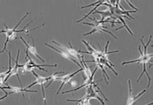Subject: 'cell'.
<instances>
[{
  "label": "cell",
  "instance_id": "1",
  "mask_svg": "<svg viewBox=\"0 0 153 105\" xmlns=\"http://www.w3.org/2000/svg\"><path fill=\"white\" fill-rule=\"evenodd\" d=\"M143 37L144 36H142V37L140 38V42L141 43L143 44V47H144V51H142L141 50V48H140V46H138V50H139V52H140V57H139L138 59L135 60H132V61H128V62H125V63H123L121 64V65H127V64H131V63H137L138 64H141V65H143V71L142 73H141V74L140 77H139L138 79L137 80V82H138L139 81H140V79L142 78V77L144 74L145 73L147 75H148V88L150 87V83H151V77L150 74H149L148 72V70L146 69V65L148 64V63H150L151 61V59L152 58V53H149L148 52V47L149 46V44H150V43L151 42V39H152V35H150V38H149V41L146 44L144 42H143Z\"/></svg>",
  "mask_w": 153,
  "mask_h": 105
},
{
  "label": "cell",
  "instance_id": "2",
  "mask_svg": "<svg viewBox=\"0 0 153 105\" xmlns=\"http://www.w3.org/2000/svg\"><path fill=\"white\" fill-rule=\"evenodd\" d=\"M82 68H80V69L77 70V71H76V72L74 73H72V74H65V75H63L62 76V77H56V75L59 74H61L62 72H64V71H59V72H56L55 74H53L52 76V79H51V80L50 82H49L48 85H47V88H48L50 85L52 84V83L54 82V81H61V85L59 86V90L57 92H56V95H58L59 93H60V91L62 90V88H63V86H64V85L66 84V83H69V81L71 80L72 78H74V76H75L76 74H77L78 72H80V71H82Z\"/></svg>",
  "mask_w": 153,
  "mask_h": 105
},
{
  "label": "cell",
  "instance_id": "3",
  "mask_svg": "<svg viewBox=\"0 0 153 105\" xmlns=\"http://www.w3.org/2000/svg\"><path fill=\"white\" fill-rule=\"evenodd\" d=\"M91 20H93V23H83V25H90V26L92 27L93 28V30L91 31L89 33H87V34H84V36H87V35L89 34H92L94 32H105V33H109V34L111 35L115 39H117V37L115 36L113 33H111V32L107 30V27L104 26L103 23H106V22H109V20H104L103 18H102V20L100 21H98L96 20V19H93L91 18Z\"/></svg>",
  "mask_w": 153,
  "mask_h": 105
},
{
  "label": "cell",
  "instance_id": "4",
  "mask_svg": "<svg viewBox=\"0 0 153 105\" xmlns=\"http://www.w3.org/2000/svg\"><path fill=\"white\" fill-rule=\"evenodd\" d=\"M32 74L35 77V79H36V80H35L34 82H33L32 84H30V85H28V86H27L25 88L26 89H29L31 87L33 86V85H40L41 87V89H42V96H43V100L45 101V104H47V98H46V95H45V88H44V84L47 81L51 80V79H52V76H50V77H41V76L38 75V74L35 73V71L33 70L32 71Z\"/></svg>",
  "mask_w": 153,
  "mask_h": 105
},
{
  "label": "cell",
  "instance_id": "5",
  "mask_svg": "<svg viewBox=\"0 0 153 105\" xmlns=\"http://www.w3.org/2000/svg\"><path fill=\"white\" fill-rule=\"evenodd\" d=\"M52 42L53 44H55V45L58 46L59 47L62 49V50H63V51L66 52V53H68L71 57H72L73 58H76V59H77L78 60V61H80V60H81V56L80 55H80L79 52H78V50H76L75 48H74V47L71 45V42L68 43V44H69V47L62 45V44H59L58 42H55V41H52Z\"/></svg>",
  "mask_w": 153,
  "mask_h": 105
},
{
  "label": "cell",
  "instance_id": "6",
  "mask_svg": "<svg viewBox=\"0 0 153 105\" xmlns=\"http://www.w3.org/2000/svg\"><path fill=\"white\" fill-rule=\"evenodd\" d=\"M128 99H127L126 104V105H134L135 103L136 102V101L138 100V98H140L141 95H143L146 92V90H143L142 92H140L138 95L135 96V95H133V90L132 88H131V82L130 80L128 81Z\"/></svg>",
  "mask_w": 153,
  "mask_h": 105
},
{
  "label": "cell",
  "instance_id": "7",
  "mask_svg": "<svg viewBox=\"0 0 153 105\" xmlns=\"http://www.w3.org/2000/svg\"><path fill=\"white\" fill-rule=\"evenodd\" d=\"M19 54H20V50L19 49V50H18V54H17V56H16V61H15V65L13 66L12 68H11V72L9 73V74H8L7 77L5 78L4 83L7 82V81L8 80V79H9L11 77H12V76H17L18 79H19V82H20V83H21V87L23 88V83H22V82H21L20 77H19Z\"/></svg>",
  "mask_w": 153,
  "mask_h": 105
},
{
  "label": "cell",
  "instance_id": "8",
  "mask_svg": "<svg viewBox=\"0 0 153 105\" xmlns=\"http://www.w3.org/2000/svg\"><path fill=\"white\" fill-rule=\"evenodd\" d=\"M20 39L22 41V42L24 43V44L26 46V50L27 51L30 52V53L33 56H35L36 58H38V59H40L41 61L42 62V63H45V60L42 59V58L40 57V55H39V54L38 53V51H37V48L35 47V42H34V39H33V44H29V43H27L24 40V39H23L22 36H20Z\"/></svg>",
  "mask_w": 153,
  "mask_h": 105
},
{
  "label": "cell",
  "instance_id": "9",
  "mask_svg": "<svg viewBox=\"0 0 153 105\" xmlns=\"http://www.w3.org/2000/svg\"><path fill=\"white\" fill-rule=\"evenodd\" d=\"M4 89H8V90H11V93L12 94H16V93H23V96H24L23 95V93H37L38 91L37 90H28L26 88H23L22 87L19 88V87H16V86H11V85H8L7 87H3Z\"/></svg>",
  "mask_w": 153,
  "mask_h": 105
},
{
  "label": "cell",
  "instance_id": "10",
  "mask_svg": "<svg viewBox=\"0 0 153 105\" xmlns=\"http://www.w3.org/2000/svg\"><path fill=\"white\" fill-rule=\"evenodd\" d=\"M45 46H48V47H49V48H52V49H53L54 50H55L56 52H57L59 54V55H61L62 56L63 58H65V59H66V60H71V61H72V62H74V63L75 64H76V65H77L78 66H79V67H81V66H80V65L79 63H78L77 61H76V60L74 59V58H73L72 57H71V56L68 55V53H66V52H64V51H63V50H59L58 48H54V46H50V44H45Z\"/></svg>",
  "mask_w": 153,
  "mask_h": 105
},
{
  "label": "cell",
  "instance_id": "11",
  "mask_svg": "<svg viewBox=\"0 0 153 105\" xmlns=\"http://www.w3.org/2000/svg\"><path fill=\"white\" fill-rule=\"evenodd\" d=\"M91 99L90 98L89 94L86 92L85 95L80 100H67V102H75L81 105H91Z\"/></svg>",
  "mask_w": 153,
  "mask_h": 105
},
{
  "label": "cell",
  "instance_id": "12",
  "mask_svg": "<svg viewBox=\"0 0 153 105\" xmlns=\"http://www.w3.org/2000/svg\"><path fill=\"white\" fill-rule=\"evenodd\" d=\"M110 2H111V1H100V3L98 4H97V6H96V7L94 8V9H93V10H92V11H91V12L88 13V14L85 15V16H84V17L83 18L80 19V20H76V23H79V22H81V21H82V20H83L85 18H87L88 16H89V15H91V13H93V11H95V9H97V8L98 7H100V5H106V6H109V5H110V4H109V3H110Z\"/></svg>",
  "mask_w": 153,
  "mask_h": 105
},
{
  "label": "cell",
  "instance_id": "13",
  "mask_svg": "<svg viewBox=\"0 0 153 105\" xmlns=\"http://www.w3.org/2000/svg\"><path fill=\"white\" fill-rule=\"evenodd\" d=\"M68 84H70V85L71 87H76V85H78V83H77V81H75V80H72V81H69Z\"/></svg>",
  "mask_w": 153,
  "mask_h": 105
},
{
  "label": "cell",
  "instance_id": "14",
  "mask_svg": "<svg viewBox=\"0 0 153 105\" xmlns=\"http://www.w3.org/2000/svg\"><path fill=\"white\" fill-rule=\"evenodd\" d=\"M4 82L3 81H1V80H0V90H2L3 92L5 93V94H7L8 93L7 92V91H6V90H4V88H3L2 86H1V85L4 84Z\"/></svg>",
  "mask_w": 153,
  "mask_h": 105
},
{
  "label": "cell",
  "instance_id": "15",
  "mask_svg": "<svg viewBox=\"0 0 153 105\" xmlns=\"http://www.w3.org/2000/svg\"><path fill=\"white\" fill-rule=\"evenodd\" d=\"M10 94H12V93H11L10 92V93H7V94H6V95H4V96H3V97H1V98H0V101H1V100H4V98H7V97L8 96V95H10Z\"/></svg>",
  "mask_w": 153,
  "mask_h": 105
},
{
  "label": "cell",
  "instance_id": "16",
  "mask_svg": "<svg viewBox=\"0 0 153 105\" xmlns=\"http://www.w3.org/2000/svg\"><path fill=\"white\" fill-rule=\"evenodd\" d=\"M146 105H152V102H150V103H149L148 104H146Z\"/></svg>",
  "mask_w": 153,
  "mask_h": 105
}]
</instances>
